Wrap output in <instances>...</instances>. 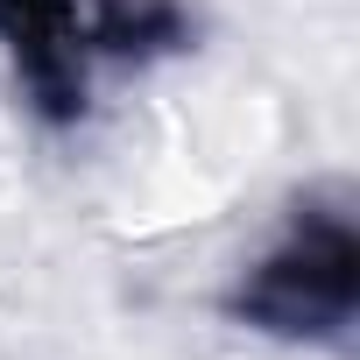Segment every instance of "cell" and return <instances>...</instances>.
Here are the masks:
<instances>
[{
	"instance_id": "1",
	"label": "cell",
	"mask_w": 360,
	"mask_h": 360,
	"mask_svg": "<svg viewBox=\"0 0 360 360\" xmlns=\"http://www.w3.org/2000/svg\"><path fill=\"white\" fill-rule=\"evenodd\" d=\"M353 276L360 269H353L346 226H318V233H304V248H290L262 269V283L248 290V311L269 318L276 332H318V325L346 318Z\"/></svg>"
},
{
	"instance_id": "2",
	"label": "cell",
	"mask_w": 360,
	"mask_h": 360,
	"mask_svg": "<svg viewBox=\"0 0 360 360\" xmlns=\"http://www.w3.org/2000/svg\"><path fill=\"white\" fill-rule=\"evenodd\" d=\"M0 36L29 57V78L64 106V43H71V0H0Z\"/></svg>"
}]
</instances>
